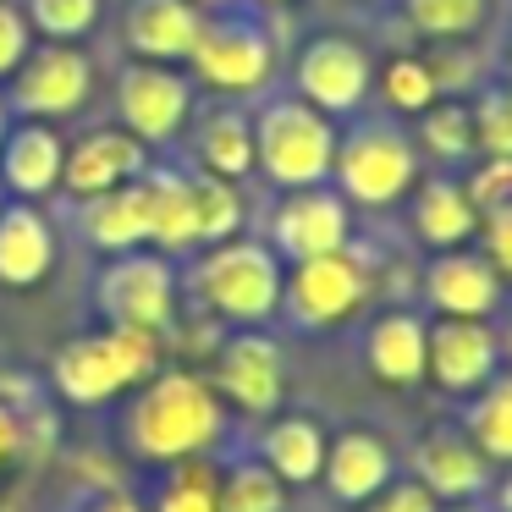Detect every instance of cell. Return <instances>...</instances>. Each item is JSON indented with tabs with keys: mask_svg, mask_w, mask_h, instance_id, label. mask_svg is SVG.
Returning a JSON list of instances; mask_svg holds the SVG:
<instances>
[{
	"mask_svg": "<svg viewBox=\"0 0 512 512\" xmlns=\"http://www.w3.org/2000/svg\"><path fill=\"white\" fill-rule=\"evenodd\" d=\"M226 435V402L193 369H155L127 408V446L144 463L210 457Z\"/></svg>",
	"mask_w": 512,
	"mask_h": 512,
	"instance_id": "1",
	"label": "cell"
},
{
	"mask_svg": "<svg viewBox=\"0 0 512 512\" xmlns=\"http://www.w3.org/2000/svg\"><path fill=\"white\" fill-rule=\"evenodd\" d=\"M281 281H287V265L281 254L265 243V237H226V243H210L199 254V265L188 270V287L215 320L226 325H265L281 314Z\"/></svg>",
	"mask_w": 512,
	"mask_h": 512,
	"instance_id": "2",
	"label": "cell"
},
{
	"mask_svg": "<svg viewBox=\"0 0 512 512\" xmlns=\"http://www.w3.org/2000/svg\"><path fill=\"white\" fill-rule=\"evenodd\" d=\"M419 144L397 116H364L347 133H336V160H331V188L353 210H391L413 193L419 171Z\"/></svg>",
	"mask_w": 512,
	"mask_h": 512,
	"instance_id": "3",
	"label": "cell"
},
{
	"mask_svg": "<svg viewBox=\"0 0 512 512\" xmlns=\"http://www.w3.org/2000/svg\"><path fill=\"white\" fill-rule=\"evenodd\" d=\"M336 133L342 127L325 111H314L309 100H298V94H270L254 111V171L276 193L320 188V182H331Z\"/></svg>",
	"mask_w": 512,
	"mask_h": 512,
	"instance_id": "4",
	"label": "cell"
},
{
	"mask_svg": "<svg viewBox=\"0 0 512 512\" xmlns=\"http://www.w3.org/2000/svg\"><path fill=\"white\" fill-rule=\"evenodd\" d=\"M160 369V336L155 331H127V325H105L78 342H67L50 358V386L72 408H100V402L133 391Z\"/></svg>",
	"mask_w": 512,
	"mask_h": 512,
	"instance_id": "5",
	"label": "cell"
},
{
	"mask_svg": "<svg viewBox=\"0 0 512 512\" xmlns=\"http://www.w3.org/2000/svg\"><path fill=\"white\" fill-rule=\"evenodd\" d=\"M188 78L215 89V94H226V100L259 94L276 78V39L248 12H215V17L204 12V28H199L193 56H188Z\"/></svg>",
	"mask_w": 512,
	"mask_h": 512,
	"instance_id": "6",
	"label": "cell"
},
{
	"mask_svg": "<svg viewBox=\"0 0 512 512\" xmlns=\"http://www.w3.org/2000/svg\"><path fill=\"white\" fill-rule=\"evenodd\" d=\"M375 292V270L358 254L353 243L336 248V254H314L287 265V281H281V309L298 331H331V325H347Z\"/></svg>",
	"mask_w": 512,
	"mask_h": 512,
	"instance_id": "7",
	"label": "cell"
},
{
	"mask_svg": "<svg viewBox=\"0 0 512 512\" xmlns=\"http://www.w3.org/2000/svg\"><path fill=\"white\" fill-rule=\"evenodd\" d=\"M94 309L105 325L127 331H166L177 320V265L160 248H127L105 254V270L94 276Z\"/></svg>",
	"mask_w": 512,
	"mask_h": 512,
	"instance_id": "8",
	"label": "cell"
},
{
	"mask_svg": "<svg viewBox=\"0 0 512 512\" xmlns=\"http://www.w3.org/2000/svg\"><path fill=\"white\" fill-rule=\"evenodd\" d=\"M375 89V56H369L364 39L353 34H314L298 45L292 61V94L309 100L314 111H325L331 122L358 116Z\"/></svg>",
	"mask_w": 512,
	"mask_h": 512,
	"instance_id": "9",
	"label": "cell"
},
{
	"mask_svg": "<svg viewBox=\"0 0 512 512\" xmlns=\"http://www.w3.org/2000/svg\"><path fill=\"white\" fill-rule=\"evenodd\" d=\"M89 94H94V61L78 45L45 39L6 78V111L28 116V122H67L89 105Z\"/></svg>",
	"mask_w": 512,
	"mask_h": 512,
	"instance_id": "10",
	"label": "cell"
},
{
	"mask_svg": "<svg viewBox=\"0 0 512 512\" xmlns=\"http://www.w3.org/2000/svg\"><path fill=\"white\" fill-rule=\"evenodd\" d=\"M116 116L138 144H171L193 116V78L182 67H160V61H127L116 72Z\"/></svg>",
	"mask_w": 512,
	"mask_h": 512,
	"instance_id": "11",
	"label": "cell"
},
{
	"mask_svg": "<svg viewBox=\"0 0 512 512\" xmlns=\"http://www.w3.org/2000/svg\"><path fill=\"white\" fill-rule=\"evenodd\" d=\"M265 243L281 254V265H298V259H314V254H336V248L353 243V204L331 182H320V188H292L270 210Z\"/></svg>",
	"mask_w": 512,
	"mask_h": 512,
	"instance_id": "12",
	"label": "cell"
},
{
	"mask_svg": "<svg viewBox=\"0 0 512 512\" xmlns=\"http://www.w3.org/2000/svg\"><path fill=\"white\" fill-rule=\"evenodd\" d=\"M210 386L221 391V402H232L237 413H276L281 397H287V358H281V342L265 336L259 325H243L237 336H226L215 347V375Z\"/></svg>",
	"mask_w": 512,
	"mask_h": 512,
	"instance_id": "13",
	"label": "cell"
},
{
	"mask_svg": "<svg viewBox=\"0 0 512 512\" xmlns=\"http://www.w3.org/2000/svg\"><path fill=\"white\" fill-rule=\"evenodd\" d=\"M501 369V336L490 320H452L435 314L424 342V380L446 397H474Z\"/></svg>",
	"mask_w": 512,
	"mask_h": 512,
	"instance_id": "14",
	"label": "cell"
},
{
	"mask_svg": "<svg viewBox=\"0 0 512 512\" xmlns=\"http://www.w3.org/2000/svg\"><path fill=\"white\" fill-rule=\"evenodd\" d=\"M419 298L430 314H452V320H496L507 303V281L496 276L479 248H441L430 254L419 276Z\"/></svg>",
	"mask_w": 512,
	"mask_h": 512,
	"instance_id": "15",
	"label": "cell"
},
{
	"mask_svg": "<svg viewBox=\"0 0 512 512\" xmlns=\"http://www.w3.org/2000/svg\"><path fill=\"white\" fill-rule=\"evenodd\" d=\"M408 468L441 507H474L496 485V463L468 441L463 424H435V430H424Z\"/></svg>",
	"mask_w": 512,
	"mask_h": 512,
	"instance_id": "16",
	"label": "cell"
},
{
	"mask_svg": "<svg viewBox=\"0 0 512 512\" xmlns=\"http://www.w3.org/2000/svg\"><path fill=\"white\" fill-rule=\"evenodd\" d=\"M149 171V144H138L122 122L116 127H89L83 138L67 144V166H61V188L72 199H100V193L138 182Z\"/></svg>",
	"mask_w": 512,
	"mask_h": 512,
	"instance_id": "17",
	"label": "cell"
},
{
	"mask_svg": "<svg viewBox=\"0 0 512 512\" xmlns=\"http://www.w3.org/2000/svg\"><path fill=\"white\" fill-rule=\"evenodd\" d=\"M61 166H67V138L56 133V122H6L0 138V193L6 199L39 204L61 188Z\"/></svg>",
	"mask_w": 512,
	"mask_h": 512,
	"instance_id": "18",
	"label": "cell"
},
{
	"mask_svg": "<svg viewBox=\"0 0 512 512\" xmlns=\"http://www.w3.org/2000/svg\"><path fill=\"white\" fill-rule=\"evenodd\" d=\"M204 28L199 0H133L122 17V39L133 61H160V67H188L193 39Z\"/></svg>",
	"mask_w": 512,
	"mask_h": 512,
	"instance_id": "19",
	"label": "cell"
},
{
	"mask_svg": "<svg viewBox=\"0 0 512 512\" xmlns=\"http://www.w3.org/2000/svg\"><path fill=\"white\" fill-rule=\"evenodd\" d=\"M391 479H397V457H391L386 435L364 430V424L331 435V446H325V468H320V485L331 490L342 507H364V501L380 496Z\"/></svg>",
	"mask_w": 512,
	"mask_h": 512,
	"instance_id": "20",
	"label": "cell"
},
{
	"mask_svg": "<svg viewBox=\"0 0 512 512\" xmlns=\"http://www.w3.org/2000/svg\"><path fill=\"white\" fill-rule=\"evenodd\" d=\"M424 342H430V320L424 314L386 309L364 331V369L391 391H413V386H424Z\"/></svg>",
	"mask_w": 512,
	"mask_h": 512,
	"instance_id": "21",
	"label": "cell"
},
{
	"mask_svg": "<svg viewBox=\"0 0 512 512\" xmlns=\"http://www.w3.org/2000/svg\"><path fill=\"white\" fill-rule=\"evenodd\" d=\"M408 226L430 254L441 248H468L479 232V210L457 177H419L408 193Z\"/></svg>",
	"mask_w": 512,
	"mask_h": 512,
	"instance_id": "22",
	"label": "cell"
},
{
	"mask_svg": "<svg viewBox=\"0 0 512 512\" xmlns=\"http://www.w3.org/2000/svg\"><path fill=\"white\" fill-rule=\"evenodd\" d=\"M56 270V232L39 215V204L6 199L0 204V287H39Z\"/></svg>",
	"mask_w": 512,
	"mask_h": 512,
	"instance_id": "23",
	"label": "cell"
},
{
	"mask_svg": "<svg viewBox=\"0 0 512 512\" xmlns=\"http://www.w3.org/2000/svg\"><path fill=\"white\" fill-rule=\"evenodd\" d=\"M188 127H193V160H199V171L226 177V182L254 177V116L243 105L215 100L199 116H188Z\"/></svg>",
	"mask_w": 512,
	"mask_h": 512,
	"instance_id": "24",
	"label": "cell"
},
{
	"mask_svg": "<svg viewBox=\"0 0 512 512\" xmlns=\"http://www.w3.org/2000/svg\"><path fill=\"white\" fill-rule=\"evenodd\" d=\"M325 446H331V435H325V424L314 419V413H276V419L265 424V435H259V463H265L287 490L314 485L320 468H325Z\"/></svg>",
	"mask_w": 512,
	"mask_h": 512,
	"instance_id": "25",
	"label": "cell"
},
{
	"mask_svg": "<svg viewBox=\"0 0 512 512\" xmlns=\"http://www.w3.org/2000/svg\"><path fill=\"white\" fill-rule=\"evenodd\" d=\"M144 199H149V243L160 254H188L193 243V177L177 166H149L144 177Z\"/></svg>",
	"mask_w": 512,
	"mask_h": 512,
	"instance_id": "26",
	"label": "cell"
},
{
	"mask_svg": "<svg viewBox=\"0 0 512 512\" xmlns=\"http://www.w3.org/2000/svg\"><path fill=\"white\" fill-rule=\"evenodd\" d=\"M83 237L100 254H127V248H149V199L144 182H122V188L100 193L83 204Z\"/></svg>",
	"mask_w": 512,
	"mask_h": 512,
	"instance_id": "27",
	"label": "cell"
},
{
	"mask_svg": "<svg viewBox=\"0 0 512 512\" xmlns=\"http://www.w3.org/2000/svg\"><path fill=\"white\" fill-rule=\"evenodd\" d=\"M413 144L419 155L441 160V166H463V160H479V138H474V105L468 94H441L430 111L413 116Z\"/></svg>",
	"mask_w": 512,
	"mask_h": 512,
	"instance_id": "28",
	"label": "cell"
},
{
	"mask_svg": "<svg viewBox=\"0 0 512 512\" xmlns=\"http://www.w3.org/2000/svg\"><path fill=\"white\" fill-rule=\"evenodd\" d=\"M463 435L496 468H512V369H496V375H490L485 386L468 397Z\"/></svg>",
	"mask_w": 512,
	"mask_h": 512,
	"instance_id": "29",
	"label": "cell"
},
{
	"mask_svg": "<svg viewBox=\"0 0 512 512\" xmlns=\"http://www.w3.org/2000/svg\"><path fill=\"white\" fill-rule=\"evenodd\" d=\"M188 177H193V243L210 248L243 232V193H237V182L210 177V171H188Z\"/></svg>",
	"mask_w": 512,
	"mask_h": 512,
	"instance_id": "30",
	"label": "cell"
},
{
	"mask_svg": "<svg viewBox=\"0 0 512 512\" xmlns=\"http://www.w3.org/2000/svg\"><path fill=\"white\" fill-rule=\"evenodd\" d=\"M375 94H380V105H386V116H419L441 100L435 72L424 56H386L375 67Z\"/></svg>",
	"mask_w": 512,
	"mask_h": 512,
	"instance_id": "31",
	"label": "cell"
},
{
	"mask_svg": "<svg viewBox=\"0 0 512 512\" xmlns=\"http://www.w3.org/2000/svg\"><path fill=\"white\" fill-rule=\"evenodd\" d=\"M215 507L221 512H287V485L259 457H237L226 474H215Z\"/></svg>",
	"mask_w": 512,
	"mask_h": 512,
	"instance_id": "32",
	"label": "cell"
},
{
	"mask_svg": "<svg viewBox=\"0 0 512 512\" xmlns=\"http://www.w3.org/2000/svg\"><path fill=\"white\" fill-rule=\"evenodd\" d=\"M402 17H408L413 34L435 39V45H452L485 28L490 0H402Z\"/></svg>",
	"mask_w": 512,
	"mask_h": 512,
	"instance_id": "33",
	"label": "cell"
},
{
	"mask_svg": "<svg viewBox=\"0 0 512 512\" xmlns=\"http://www.w3.org/2000/svg\"><path fill=\"white\" fill-rule=\"evenodd\" d=\"M149 512H221L215 507V474L204 468V457H188V463H166L155 485V507Z\"/></svg>",
	"mask_w": 512,
	"mask_h": 512,
	"instance_id": "34",
	"label": "cell"
},
{
	"mask_svg": "<svg viewBox=\"0 0 512 512\" xmlns=\"http://www.w3.org/2000/svg\"><path fill=\"white\" fill-rule=\"evenodd\" d=\"M474 105V138L485 160H512V78L507 83H485L468 94Z\"/></svg>",
	"mask_w": 512,
	"mask_h": 512,
	"instance_id": "35",
	"label": "cell"
},
{
	"mask_svg": "<svg viewBox=\"0 0 512 512\" xmlns=\"http://www.w3.org/2000/svg\"><path fill=\"white\" fill-rule=\"evenodd\" d=\"M23 17L34 34L56 39V45H78L100 23V0H23Z\"/></svg>",
	"mask_w": 512,
	"mask_h": 512,
	"instance_id": "36",
	"label": "cell"
},
{
	"mask_svg": "<svg viewBox=\"0 0 512 512\" xmlns=\"http://www.w3.org/2000/svg\"><path fill=\"white\" fill-rule=\"evenodd\" d=\"M474 243H479V254L496 265V276L512 281V199H507V204H490V210H479Z\"/></svg>",
	"mask_w": 512,
	"mask_h": 512,
	"instance_id": "37",
	"label": "cell"
},
{
	"mask_svg": "<svg viewBox=\"0 0 512 512\" xmlns=\"http://www.w3.org/2000/svg\"><path fill=\"white\" fill-rule=\"evenodd\" d=\"M28 50H34V28L23 17V0H0V83L23 67Z\"/></svg>",
	"mask_w": 512,
	"mask_h": 512,
	"instance_id": "38",
	"label": "cell"
},
{
	"mask_svg": "<svg viewBox=\"0 0 512 512\" xmlns=\"http://www.w3.org/2000/svg\"><path fill=\"white\" fill-rule=\"evenodd\" d=\"M364 512H441V501H435L413 474H408V479L397 474L386 490H380V496H369V501H364Z\"/></svg>",
	"mask_w": 512,
	"mask_h": 512,
	"instance_id": "39",
	"label": "cell"
},
{
	"mask_svg": "<svg viewBox=\"0 0 512 512\" xmlns=\"http://www.w3.org/2000/svg\"><path fill=\"white\" fill-rule=\"evenodd\" d=\"M94 512H144V507H138V501L127 496V490H105V496L94 501Z\"/></svg>",
	"mask_w": 512,
	"mask_h": 512,
	"instance_id": "40",
	"label": "cell"
},
{
	"mask_svg": "<svg viewBox=\"0 0 512 512\" xmlns=\"http://www.w3.org/2000/svg\"><path fill=\"white\" fill-rule=\"evenodd\" d=\"M12 446H17V419L12 408H0V457H12Z\"/></svg>",
	"mask_w": 512,
	"mask_h": 512,
	"instance_id": "41",
	"label": "cell"
},
{
	"mask_svg": "<svg viewBox=\"0 0 512 512\" xmlns=\"http://www.w3.org/2000/svg\"><path fill=\"white\" fill-rule=\"evenodd\" d=\"M501 325H496V336H501V364H512V303H501Z\"/></svg>",
	"mask_w": 512,
	"mask_h": 512,
	"instance_id": "42",
	"label": "cell"
},
{
	"mask_svg": "<svg viewBox=\"0 0 512 512\" xmlns=\"http://www.w3.org/2000/svg\"><path fill=\"white\" fill-rule=\"evenodd\" d=\"M496 512H512V468L496 479Z\"/></svg>",
	"mask_w": 512,
	"mask_h": 512,
	"instance_id": "43",
	"label": "cell"
},
{
	"mask_svg": "<svg viewBox=\"0 0 512 512\" xmlns=\"http://www.w3.org/2000/svg\"><path fill=\"white\" fill-rule=\"evenodd\" d=\"M6 122H12V111H6V100H0V138H6Z\"/></svg>",
	"mask_w": 512,
	"mask_h": 512,
	"instance_id": "44",
	"label": "cell"
},
{
	"mask_svg": "<svg viewBox=\"0 0 512 512\" xmlns=\"http://www.w3.org/2000/svg\"><path fill=\"white\" fill-rule=\"evenodd\" d=\"M199 6H204V12H210V6H232V0H199Z\"/></svg>",
	"mask_w": 512,
	"mask_h": 512,
	"instance_id": "45",
	"label": "cell"
},
{
	"mask_svg": "<svg viewBox=\"0 0 512 512\" xmlns=\"http://www.w3.org/2000/svg\"><path fill=\"white\" fill-rule=\"evenodd\" d=\"M507 78H512V34H507Z\"/></svg>",
	"mask_w": 512,
	"mask_h": 512,
	"instance_id": "46",
	"label": "cell"
},
{
	"mask_svg": "<svg viewBox=\"0 0 512 512\" xmlns=\"http://www.w3.org/2000/svg\"><path fill=\"white\" fill-rule=\"evenodd\" d=\"M259 6H281V0H259Z\"/></svg>",
	"mask_w": 512,
	"mask_h": 512,
	"instance_id": "47",
	"label": "cell"
},
{
	"mask_svg": "<svg viewBox=\"0 0 512 512\" xmlns=\"http://www.w3.org/2000/svg\"><path fill=\"white\" fill-rule=\"evenodd\" d=\"M457 512H479V507H457Z\"/></svg>",
	"mask_w": 512,
	"mask_h": 512,
	"instance_id": "48",
	"label": "cell"
}]
</instances>
